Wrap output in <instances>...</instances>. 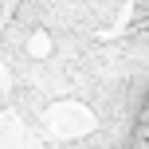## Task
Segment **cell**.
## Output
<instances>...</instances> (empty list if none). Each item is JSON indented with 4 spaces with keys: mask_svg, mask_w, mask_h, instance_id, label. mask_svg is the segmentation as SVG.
I'll return each mask as SVG.
<instances>
[{
    "mask_svg": "<svg viewBox=\"0 0 149 149\" xmlns=\"http://www.w3.org/2000/svg\"><path fill=\"white\" fill-rule=\"evenodd\" d=\"M28 55L31 59H47V55H51V36H47V31H36V36L28 39Z\"/></svg>",
    "mask_w": 149,
    "mask_h": 149,
    "instance_id": "obj_3",
    "label": "cell"
},
{
    "mask_svg": "<svg viewBox=\"0 0 149 149\" xmlns=\"http://www.w3.org/2000/svg\"><path fill=\"white\" fill-rule=\"evenodd\" d=\"M0 149H24L20 141V126L12 118H0Z\"/></svg>",
    "mask_w": 149,
    "mask_h": 149,
    "instance_id": "obj_2",
    "label": "cell"
},
{
    "mask_svg": "<svg viewBox=\"0 0 149 149\" xmlns=\"http://www.w3.org/2000/svg\"><path fill=\"white\" fill-rule=\"evenodd\" d=\"M47 126L59 137H82V134L94 130V114L86 106H79V102H59V106L47 110Z\"/></svg>",
    "mask_w": 149,
    "mask_h": 149,
    "instance_id": "obj_1",
    "label": "cell"
}]
</instances>
